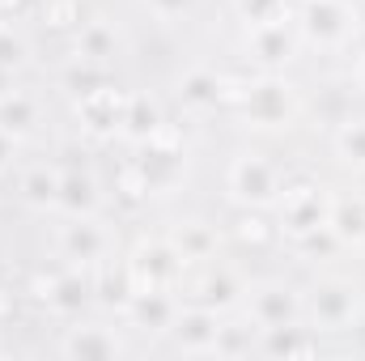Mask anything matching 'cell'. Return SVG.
<instances>
[{
  "label": "cell",
  "instance_id": "e0dca14e",
  "mask_svg": "<svg viewBox=\"0 0 365 361\" xmlns=\"http://www.w3.org/2000/svg\"><path fill=\"white\" fill-rule=\"evenodd\" d=\"M123 102H128V93H119L115 86H98L90 90L86 98H77V115H81V123L98 132V136H110V132H119V119H123Z\"/></svg>",
  "mask_w": 365,
  "mask_h": 361
},
{
  "label": "cell",
  "instance_id": "52a82bcc",
  "mask_svg": "<svg viewBox=\"0 0 365 361\" xmlns=\"http://www.w3.org/2000/svg\"><path fill=\"white\" fill-rule=\"evenodd\" d=\"M242 315L268 332V327H284V323H302L306 310H302V289L289 285V280H251L247 285V298H242Z\"/></svg>",
  "mask_w": 365,
  "mask_h": 361
},
{
  "label": "cell",
  "instance_id": "83f0119b",
  "mask_svg": "<svg viewBox=\"0 0 365 361\" xmlns=\"http://www.w3.org/2000/svg\"><path fill=\"white\" fill-rule=\"evenodd\" d=\"M293 0H234V13L247 26H268V21H289L293 17Z\"/></svg>",
  "mask_w": 365,
  "mask_h": 361
},
{
  "label": "cell",
  "instance_id": "30bf717a",
  "mask_svg": "<svg viewBox=\"0 0 365 361\" xmlns=\"http://www.w3.org/2000/svg\"><path fill=\"white\" fill-rule=\"evenodd\" d=\"M34 298L47 302V310L60 315V319H81L93 302V280L86 276V268H68L64 264L60 272L34 280Z\"/></svg>",
  "mask_w": 365,
  "mask_h": 361
},
{
  "label": "cell",
  "instance_id": "5bb4252c",
  "mask_svg": "<svg viewBox=\"0 0 365 361\" xmlns=\"http://www.w3.org/2000/svg\"><path fill=\"white\" fill-rule=\"evenodd\" d=\"M60 353L64 357H81V361H110V357H123L128 353V340L110 323H81L77 319L73 327H64Z\"/></svg>",
  "mask_w": 365,
  "mask_h": 361
},
{
  "label": "cell",
  "instance_id": "d6986e66",
  "mask_svg": "<svg viewBox=\"0 0 365 361\" xmlns=\"http://www.w3.org/2000/svg\"><path fill=\"white\" fill-rule=\"evenodd\" d=\"M123 47V34L110 17H90L77 26V56L90 60V64H110Z\"/></svg>",
  "mask_w": 365,
  "mask_h": 361
},
{
  "label": "cell",
  "instance_id": "cb8c5ba5",
  "mask_svg": "<svg viewBox=\"0 0 365 361\" xmlns=\"http://www.w3.org/2000/svg\"><path fill=\"white\" fill-rule=\"evenodd\" d=\"M21 200L38 213H56L60 208V171L51 162H34L21 171V183H17Z\"/></svg>",
  "mask_w": 365,
  "mask_h": 361
},
{
  "label": "cell",
  "instance_id": "5b68a950",
  "mask_svg": "<svg viewBox=\"0 0 365 361\" xmlns=\"http://www.w3.org/2000/svg\"><path fill=\"white\" fill-rule=\"evenodd\" d=\"M182 280H187V264H182V255L175 251L170 238H145V243H136V251L123 264L128 293H140V289H170V293H179Z\"/></svg>",
  "mask_w": 365,
  "mask_h": 361
},
{
  "label": "cell",
  "instance_id": "7402d4cb",
  "mask_svg": "<svg viewBox=\"0 0 365 361\" xmlns=\"http://www.w3.org/2000/svg\"><path fill=\"white\" fill-rule=\"evenodd\" d=\"M102 204V191H98V179L90 171H60V208L64 217H90Z\"/></svg>",
  "mask_w": 365,
  "mask_h": 361
},
{
  "label": "cell",
  "instance_id": "f1b7e54d",
  "mask_svg": "<svg viewBox=\"0 0 365 361\" xmlns=\"http://www.w3.org/2000/svg\"><path fill=\"white\" fill-rule=\"evenodd\" d=\"M26 64H30V43H26V39H21L17 30L0 26V68L17 77V73H21Z\"/></svg>",
  "mask_w": 365,
  "mask_h": 361
},
{
  "label": "cell",
  "instance_id": "d590c367",
  "mask_svg": "<svg viewBox=\"0 0 365 361\" xmlns=\"http://www.w3.org/2000/svg\"><path fill=\"white\" fill-rule=\"evenodd\" d=\"M13 90H17V77L0 68V98H4V93H13Z\"/></svg>",
  "mask_w": 365,
  "mask_h": 361
},
{
  "label": "cell",
  "instance_id": "d4e9b609",
  "mask_svg": "<svg viewBox=\"0 0 365 361\" xmlns=\"http://www.w3.org/2000/svg\"><path fill=\"white\" fill-rule=\"evenodd\" d=\"M327 230L340 238V247H357L365 234V195H331V213H327Z\"/></svg>",
  "mask_w": 365,
  "mask_h": 361
},
{
  "label": "cell",
  "instance_id": "6da1fadb",
  "mask_svg": "<svg viewBox=\"0 0 365 361\" xmlns=\"http://www.w3.org/2000/svg\"><path fill=\"white\" fill-rule=\"evenodd\" d=\"M306 102L293 81H284L280 73H264L251 86L238 90V119L255 132H289L302 119Z\"/></svg>",
  "mask_w": 365,
  "mask_h": 361
},
{
  "label": "cell",
  "instance_id": "ba28073f",
  "mask_svg": "<svg viewBox=\"0 0 365 361\" xmlns=\"http://www.w3.org/2000/svg\"><path fill=\"white\" fill-rule=\"evenodd\" d=\"M327 213H331V191L327 187H319V183H293L276 200V230L293 243V238H302L310 230H323Z\"/></svg>",
  "mask_w": 365,
  "mask_h": 361
},
{
  "label": "cell",
  "instance_id": "2e32d148",
  "mask_svg": "<svg viewBox=\"0 0 365 361\" xmlns=\"http://www.w3.org/2000/svg\"><path fill=\"white\" fill-rule=\"evenodd\" d=\"M166 238L175 243V251L182 255L187 268L212 264L217 251H221V234H217V225H208V221H200V217H187V221H179V225H170Z\"/></svg>",
  "mask_w": 365,
  "mask_h": 361
},
{
  "label": "cell",
  "instance_id": "8992f818",
  "mask_svg": "<svg viewBox=\"0 0 365 361\" xmlns=\"http://www.w3.org/2000/svg\"><path fill=\"white\" fill-rule=\"evenodd\" d=\"M225 187H230V200L242 204V208H276L280 191H284V179H280V166L264 153H238L225 171Z\"/></svg>",
  "mask_w": 365,
  "mask_h": 361
},
{
  "label": "cell",
  "instance_id": "9c48e42d",
  "mask_svg": "<svg viewBox=\"0 0 365 361\" xmlns=\"http://www.w3.org/2000/svg\"><path fill=\"white\" fill-rule=\"evenodd\" d=\"M187 298L191 302H200V306H208V310H217V315H234V310H242V298H247V280L238 276V268H230V264H221V260H212V264H200V272L187 280Z\"/></svg>",
  "mask_w": 365,
  "mask_h": 361
},
{
  "label": "cell",
  "instance_id": "e575fe53",
  "mask_svg": "<svg viewBox=\"0 0 365 361\" xmlns=\"http://www.w3.org/2000/svg\"><path fill=\"white\" fill-rule=\"evenodd\" d=\"M353 86L365 93V47L357 51V56H353Z\"/></svg>",
  "mask_w": 365,
  "mask_h": 361
},
{
  "label": "cell",
  "instance_id": "4dcf8cb0",
  "mask_svg": "<svg viewBox=\"0 0 365 361\" xmlns=\"http://www.w3.org/2000/svg\"><path fill=\"white\" fill-rule=\"evenodd\" d=\"M43 17H47V26H56V30L81 26V4H77V0H47V4H43Z\"/></svg>",
  "mask_w": 365,
  "mask_h": 361
},
{
  "label": "cell",
  "instance_id": "1f68e13d",
  "mask_svg": "<svg viewBox=\"0 0 365 361\" xmlns=\"http://www.w3.org/2000/svg\"><path fill=\"white\" fill-rule=\"evenodd\" d=\"M145 9H149L162 26H175V21H182V17L195 9V0H145Z\"/></svg>",
  "mask_w": 365,
  "mask_h": 361
},
{
  "label": "cell",
  "instance_id": "f546056e",
  "mask_svg": "<svg viewBox=\"0 0 365 361\" xmlns=\"http://www.w3.org/2000/svg\"><path fill=\"white\" fill-rule=\"evenodd\" d=\"M102 81H106V77H102V64H90V60H81V56H77V60L68 64V73H64V86L77 93V98H86L90 90H98Z\"/></svg>",
  "mask_w": 365,
  "mask_h": 361
},
{
  "label": "cell",
  "instance_id": "4fadbf2b",
  "mask_svg": "<svg viewBox=\"0 0 365 361\" xmlns=\"http://www.w3.org/2000/svg\"><path fill=\"white\" fill-rule=\"evenodd\" d=\"M302 47V34H297V21H268V26H247V56L264 68V73H276L284 68Z\"/></svg>",
  "mask_w": 365,
  "mask_h": 361
},
{
  "label": "cell",
  "instance_id": "f35d334b",
  "mask_svg": "<svg viewBox=\"0 0 365 361\" xmlns=\"http://www.w3.org/2000/svg\"><path fill=\"white\" fill-rule=\"evenodd\" d=\"M0 353H4V345H0Z\"/></svg>",
  "mask_w": 365,
  "mask_h": 361
},
{
  "label": "cell",
  "instance_id": "ffe728a7",
  "mask_svg": "<svg viewBox=\"0 0 365 361\" xmlns=\"http://www.w3.org/2000/svg\"><path fill=\"white\" fill-rule=\"evenodd\" d=\"M38 123H43V102H38V93L13 90V93L0 98V128H4L9 136L26 141V136L38 132Z\"/></svg>",
  "mask_w": 365,
  "mask_h": 361
},
{
  "label": "cell",
  "instance_id": "74e56055",
  "mask_svg": "<svg viewBox=\"0 0 365 361\" xmlns=\"http://www.w3.org/2000/svg\"><path fill=\"white\" fill-rule=\"evenodd\" d=\"M357 251H361V260H365V234H361V238H357Z\"/></svg>",
  "mask_w": 365,
  "mask_h": 361
},
{
  "label": "cell",
  "instance_id": "9a60e30c",
  "mask_svg": "<svg viewBox=\"0 0 365 361\" xmlns=\"http://www.w3.org/2000/svg\"><path fill=\"white\" fill-rule=\"evenodd\" d=\"M123 306H128V327L149 332V336H170L182 302L170 289H140V293H128Z\"/></svg>",
  "mask_w": 365,
  "mask_h": 361
},
{
  "label": "cell",
  "instance_id": "d6a6232c",
  "mask_svg": "<svg viewBox=\"0 0 365 361\" xmlns=\"http://www.w3.org/2000/svg\"><path fill=\"white\" fill-rule=\"evenodd\" d=\"M234 234H238L242 243H268V238H272V234H280V230H272L264 217H255V208H247V217L238 221V230H234Z\"/></svg>",
  "mask_w": 365,
  "mask_h": 361
},
{
  "label": "cell",
  "instance_id": "484cf974",
  "mask_svg": "<svg viewBox=\"0 0 365 361\" xmlns=\"http://www.w3.org/2000/svg\"><path fill=\"white\" fill-rule=\"evenodd\" d=\"M259 345V327L234 310V315H221V332H217V357H251Z\"/></svg>",
  "mask_w": 365,
  "mask_h": 361
},
{
  "label": "cell",
  "instance_id": "8fae6325",
  "mask_svg": "<svg viewBox=\"0 0 365 361\" xmlns=\"http://www.w3.org/2000/svg\"><path fill=\"white\" fill-rule=\"evenodd\" d=\"M179 171H182V149H179V136H175L170 128H162L158 136L140 141V158H136L132 175L140 179L145 195H149V191L170 187V183L179 179Z\"/></svg>",
  "mask_w": 365,
  "mask_h": 361
},
{
  "label": "cell",
  "instance_id": "603a6c76",
  "mask_svg": "<svg viewBox=\"0 0 365 361\" xmlns=\"http://www.w3.org/2000/svg\"><path fill=\"white\" fill-rule=\"evenodd\" d=\"M162 128H166V119H162L158 98H149V93H128V102H123V119H119V132H123L132 145H140V141L158 136Z\"/></svg>",
  "mask_w": 365,
  "mask_h": 361
},
{
  "label": "cell",
  "instance_id": "4316f807",
  "mask_svg": "<svg viewBox=\"0 0 365 361\" xmlns=\"http://www.w3.org/2000/svg\"><path fill=\"white\" fill-rule=\"evenodd\" d=\"M331 149H336V158H340L344 171H353V175L361 171L365 166V115H349V119L336 123Z\"/></svg>",
  "mask_w": 365,
  "mask_h": 361
},
{
  "label": "cell",
  "instance_id": "3957f363",
  "mask_svg": "<svg viewBox=\"0 0 365 361\" xmlns=\"http://www.w3.org/2000/svg\"><path fill=\"white\" fill-rule=\"evenodd\" d=\"M119 251V234L98 217H64L56 225V255L68 264V268H106Z\"/></svg>",
  "mask_w": 365,
  "mask_h": 361
},
{
  "label": "cell",
  "instance_id": "44dd1931",
  "mask_svg": "<svg viewBox=\"0 0 365 361\" xmlns=\"http://www.w3.org/2000/svg\"><path fill=\"white\" fill-rule=\"evenodd\" d=\"M221 98H225V81H221L212 68H187L179 77V102L187 111H195V115L217 111Z\"/></svg>",
  "mask_w": 365,
  "mask_h": 361
},
{
  "label": "cell",
  "instance_id": "ab89813d",
  "mask_svg": "<svg viewBox=\"0 0 365 361\" xmlns=\"http://www.w3.org/2000/svg\"><path fill=\"white\" fill-rule=\"evenodd\" d=\"M293 4H297V0H293Z\"/></svg>",
  "mask_w": 365,
  "mask_h": 361
},
{
  "label": "cell",
  "instance_id": "8d00e7d4",
  "mask_svg": "<svg viewBox=\"0 0 365 361\" xmlns=\"http://www.w3.org/2000/svg\"><path fill=\"white\" fill-rule=\"evenodd\" d=\"M357 191H361V195H365V166H361V171H357Z\"/></svg>",
  "mask_w": 365,
  "mask_h": 361
},
{
  "label": "cell",
  "instance_id": "836d02e7",
  "mask_svg": "<svg viewBox=\"0 0 365 361\" xmlns=\"http://www.w3.org/2000/svg\"><path fill=\"white\" fill-rule=\"evenodd\" d=\"M17 145H21V141H17V136H9V132L0 128V175L17 162Z\"/></svg>",
  "mask_w": 365,
  "mask_h": 361
},
{
  "label": "cell",
  "instance_id": "277c9868",
  "mask_svg": "<svg viewBox=\"0 0 365 361\" xmlns=\"http://www.w3.org/2000/svg\"><path fill=\"white\" fill-rule=\"evenodd\" d=\"M293 21H297L302 43L319 51H340L357 34V9L349 0H297Z\"/></svg>",
  "mask_w": 365,
  "mask_h": 361
},
{
  "label": "cell",
  "instance_id": "7a4b0ae2",
  "mask_svg": "<svg viewBox=\"0 0 365 361\" xmlns=\"http://www.w3.org/2000/svg\"><path fill=\"white\" fill-rule=\"evenodd\" d=\"M302 310H306V323L314 332H349L361 319L365 293L361 285L349 280V276H319L302 293Z\"/></svg>",
  "mask_w": 365,
  "mask_h": 361
},
{
  "label": "cell",
  "instance_id": "ac0fdd59",
  "mask_svg": "<svg viewBox=\"0 0 365 361\" xmlns=\"http://www.w3.org/2000/svg\"><path fill=\"white\" fill-rule=\"evenodd\" d=\"M255 353H264V357H314L319 353V332L306 319L284 323V327H268V332H259Z\"/></svg>",
  "mask_w": 365,
  "mask_h": 361
},
{
  "label": "cell",
  "instance_id": "7c38bea8",
  "mask_svg": "<svg viewBox=\"0 0 365 361\" xmlns=\"http://www.w3.org/2000/svg\"><path fill=\"white\" fill-rule=\"evenodd\" d=\"M217 332H221V315L191 302V306H179V319L166 340L182 357H217Z\"/></svg>",
  "mask_w": 365,
  "mask_h": 361
}]
</instances>
